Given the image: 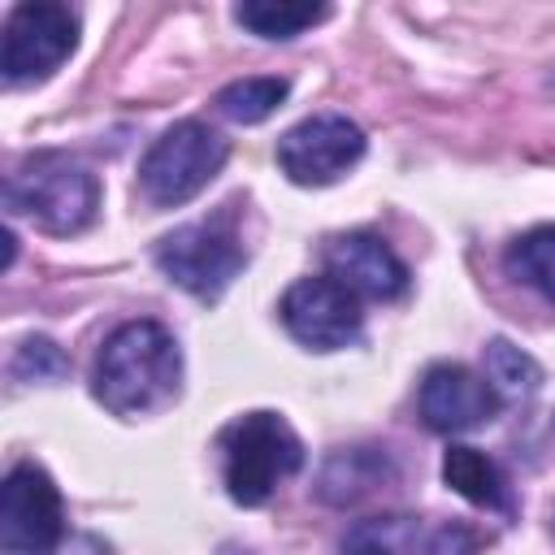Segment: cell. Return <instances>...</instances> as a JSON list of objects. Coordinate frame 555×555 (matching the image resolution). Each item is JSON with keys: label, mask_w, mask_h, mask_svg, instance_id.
<instances>
[{"label": "cell", "mask_w": 555, "mask_h": 555, "mask_svg": "<svg viewBox=\"0 0 555 555\" xmlns=\"http://www.w3.org/2000/svg\"><path fill=\"white\" fill-rule=\"evenodd\" d=\"M182 351L160 321H126L117 325L95 360L91 390L117 416H147L178 395Z\"/></svg>", "instance_id": "1"}, {"label": "cell", "mask_w": 555, "mask_h": 555, "mask_svg": "<svg viewBox=\"0 0 555 555\" xmlns=\"http://www.w3.org/2000/svg\"><path fill=\"white\" fill-rule=\"evenodd\" d=\"M225 494L243 507H260L273 490L304 468V442L278 412H247L217 438Z\"/></svg>", "instance_id": "2"}, {"label": "cell", "mask_w": 555, "mask_h": 555, "mask_svg": "<svg viewBox=\"0 0 555 555\" xmlns=\"http://www.w3.org/2000/svg\"><path fill=\"white\" fill-rule=\"evenodd\" d=\"M4 208L48 234H78L95 221L100 182L65 152H35L4 178Z\"/></svg>", "instance_id": "3"}, {"label": "cell", "mask_w": 555, "mask_h": 555, "mask_svg": "<svg viewBox=\"0 0 555 555\" xmlns=\"http://www.w3.org/2000/svg\"><path fill=\"white\" fill-rule=\"evenodd\" d=\"M230 147L225 139L204 126V121H173L143 156L139 165V186L147 195V204L156 208H178L186 199H195L225 165Z\"/></svg>", "instance_id": "4"}, {"label": "cell", "mask_w": 555, "mask_h": 555, "mask_svg": "<svg viewBox=\"0 0 555 555\" xmlns=\"http://www.w3.org/2000/svg\"><path fill=\"white\" fill-rule=\"evenodd\" d=\"M156 264L169 282L212 304L238 278V269L247 264V251L238 234L225 230L221 221H195V225H178L173 234L156 243Z\"/></svg>", "instance_id": "5"}, {"label": "cell", "mask_w": 555, "mask_h": 555, "mask_svg": "<svg viewBox=\"0 0 555 555\" xmlns=\"http://www.w3.org/2000/svg\"><path fill=\"white\" fill-rule=\"evenodd\" d=\"M74 43H78V13L69 4H52V0L17 4L4 22V52H0L4 82L9 87L43 82L52 69H61Z\"/></svg>", "instance_id": "6"}, {"label": "cell", "mask_w": 555, "mask_h": 555, "mask_svg": "<svg viewBox=\"0 0 555 555\" xmlns=\"http://www.w3.org/2000/svg\"><path fill=\"white\" fill-rule=\"evenodd\" d=\"M65 542L61 490L39 464L9 468L0 486V551L4 555H56Z\"/></svg>", "instance_id": "7"}, {"label": "cell", "mask_w": 555, "mask_h": 555, "mask_svg": "<svg viewBox=\"0 0 555 555\" xmlns=\"http://www.w3.org/2000/svg\"><path fill=\"white\" fill-rule=\"evenodd\" d=\"M364 156V130L343 113H317L278 139V165L299 186H330Z\"/></svg>", "instance_id": "8"}, {"label": "cell", "mask_w": 555, "mask_h": 555, "mask_svg": "<svg viewBox=\"0 0 555 555\" xmlns=\"http://www.w3.org/2000/svg\"><path fill=\"white\" fill-rule=\"evenodd\" d=\"M278 312H282V325L291 330V338L312 347V351L351 347L360 338V330H364L360 295H351L334 278H299L282 295Z\"/></svg>", "instance_id": "9"}, {"label": "cell", "mask_w": 555, "mask_h": 555, "mask_svg": "<svg viewBox=\"0 0 555 555\" xmlns=\"http://www.w3.org/2000/svg\"><path fill=\"white\" fill-rule=\"evenodd\" d=\"M325 278L347 286L364 299H399L408 291V264L395 256V247L382 234L347 230L325 243Z\"/></svg>", "instance_id": "10"}, {"label": "cell", "mask_w": 555, "mask_h": 555, "mask_svg": "<svg viewBox=\"0 0 555 555\" xmlns=\"http://www.w3.org/2000/svg\"><path fill=\"white\" fill-rule=\"evenodd\" d=\"M499 395L494 386L486 382V373H473L464 364H434L421 382V395H416V408H421V421L434 429V434H464V429H477L486 425L494 412H499Z\"/></svg>", "instance_id": "11"}, {"label": "cell", "mask_w": 555, "mask_h": 555, "mask_svg": "<svg viewBox=\"0 0 555 555\" xmlns=\"http://www.w3.org/2000/svg\"><path fill=\"white\" fill-rule=\"evenodd\" d=\"M395 477L390 468V455L377 451V447H351V451H334L321 468V481H317V494L325 503H360L369 499L377 486H386Z\"/></svg>", "instance_id": "12"}, {"label": "cell", "mask_w": 555, "mask_h": 555, "mask_svg": "<svg viewBox=\"0 0 555 555\" xmlns=\"http://www.w3.org/2000/svg\"><path fill=\"white\" fill-rule=\"evenodd\" d=\"M434 529L408 512L364 516L343 533V555H429Z\"/></svg>", "instance_id": "13"}, {"label": "cell", "mask_w": 555, "mask_h": 555, "mask_svg": "<svg viewBox=\"0 0 555 555\" xmlns=\"http://www.w3.org/2000/svg\"><path fill=\"white\" fill-rule=\"evenodd\" d=\"M442 481L455 494H464L468 503H477V507H494V512H507L512 507L507 481H503L499 464L486 451H477V447H451L442 455Z\"/></svg>", "instance_id": "14"}, {"label": "cell", "mask_w": 555, "mask_h": 555, "mask_svg": "<svg viewBox=\"0 0 555 555\" xmlns=\"http://www.w3.org/2000/svg\"><path fill=\"white\" fill-rule=\"evenodd\" d=\"M330 17V4H291V0H251L234 9V22L260 39H295L299 30Z\"/></svg>", "instance_id": "15"}, {"label": "cell", "mask_w": 555, "mask_h": 555, "mask_svg": "<svg viewBox=\"0 0 555 555\" xmlns=\"http://www.w3.org/2000/svg\"><path fill=\"white\" fill-rule=\"evenodd\" d=\"M507 273L555 304V225H533L507 247Z\"/></svg>", "instance_id": "16"}, {"label": "cell", "mask_w": 555, "mask_h": 555, "mask_svg": "<svg viewBox=\"0 0 555 555\" xmlns=\"http://www.w3.org/2000/svg\"><path fill=\"white\" fill-rule=\"evenodd\" d=\"M486 382L494 386L499 399H529L542 382V369L533 356H525L507 338H490L486 343Z\"/></svg>", "instance_id": "17"}, {"label": "cell", "mask_w": 555, "mask_h": 555, "mask_svg": "<svg viewBox=\"0 0 555 555\" xmlns=\"http://www.w3.org/2000/svg\"><path fill=\"white\" fill-rule=\"evenodd\" d=\"M286 100V78H238V82H230V87H221L217 91V113L221 117H230V121H243V126H256V121H264L278 104Z\"/></svg>", "instance_id": "18"}, {"label": "cell", "mask_w": 555, "mask_h": 555, "mask_svg": "<svg viewBox=\"0 0 555 555\" xmlns=\"http://www.w3.org/2000/svg\"><path fill=\"white\" fill-rule=\"evenodd\" d=\"M65 369H69V360L61 356V347L52 338H30L13 356V377H26V382H52Z\"/></svg>", "instance_id": "19"}, {"label": "cell", "mask_w": 555, "mask_h": 555, "mask_svg": "<svg viewBox=\"0 0 555 555\" xmlns=\"http://www.w3.org/2000/svg\"><path fill=\"white\" fill-rule=\"evenodd\" d=\"M477 551H481V533H473L460 520L438 525L434 538H429V555H477Z\"/></svg>", "instance_id": "20"}]
</instances>
